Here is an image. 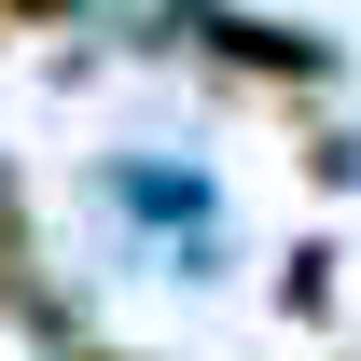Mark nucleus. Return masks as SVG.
<instances>
[{
    "label": "nucleus",
    "instance_id": "1",
    "mask_svg": "<svg viewBox=\"0 0 361 361\" xmlns=\"http://www.w3.org/2000/svg\"><path fill=\"white\" fill-rule=\"evenodd\" d=\"M14 14H56V0H14Z\"/></svg>",
    "mask_w": 361,
    "mask_h": 361
}]
</instances>
